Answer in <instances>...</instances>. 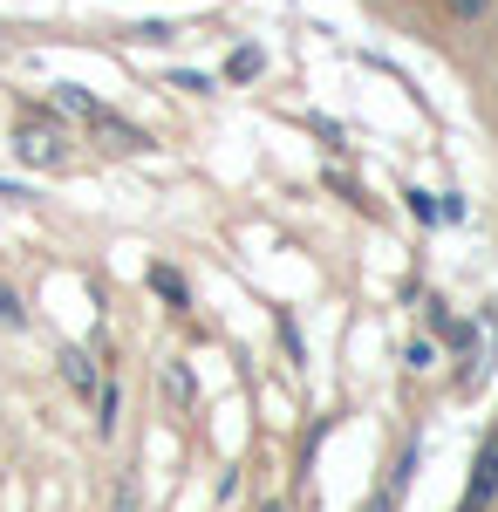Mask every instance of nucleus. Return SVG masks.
Wrapping results in <instances>:
<instances>
[{
  "label": "nucleus",
  "instance_id": "nucleus-1",
  "mask_svg": "<svg viewBox=\"0 0 498 512\" xmlns=\"http://www.w3.org/2000/svg\"><path fill=\"white\" fill-rule=\"evenodd\" d=\"M21 158H28V164H55V158H62V137L41 130V123H21Z\"/></svg>",
  "mask_w": 498,
  "mask_h": 512
},
{
  "label": "nucleus",
  "instance_id": "nucleus-2",
  "mask_svg": "<svg viewBox=\"0 0 498 512\" xmlns=\"http://www.w3.org/2000/svg\"><path fill=\"white\" fill-rule=\"evenodd\" d=\"M492 492H498V444L485 451V458H478V478H471V492H464V512H478L485 499H492Z\"/></svg>",
  "mask_w": 498,
  "mask_h": 512
},
{
  "label": "nucleus",
  "instance_id": "nucleus-3",
  "mask_svg": "<svg viewBox=\"0 0 498 512\" xmlns=\"http://www.w3.org/2000/svg\"><path fill=\"white\" fill-rule=\"evenodd\" d=\"M62 376H69V383H76V390H89V396H103V390H96V376H89V362H82L76 349L62 355Z\"/></svg>",
  "mask_w": 498,
  "mask_h": 512
},
{
  "label": "nucleus",
  "instance_id": "nucleus-4",
  "mask_svg": "<svg viewBox=\"0 0 498 512\" xmlns=\"http://www.w3.org/2000/svg\"><path fill=\"white\" fill-rule=\"evenodd\" d=\"M151 287L164 294V301H185V280H178V274H151Z\"/></svg>",
  "mask_w": 498,
  "mask_h": 512
},
{
  "label": "nucleus",
  "instance_id": "nucleus-5",
  "mask_svg": "<svg viewBox=\"0 0 498 512\" xmlns=\"http://www.w3.org/2000/svg\"><path fill=\"white\" fill-rule=\"evenodd\" d=\"M451 14H485V0H451Z\"/></svg>",
  "mask_w": 498,
  "mask_h": 512
}]
</instances>
